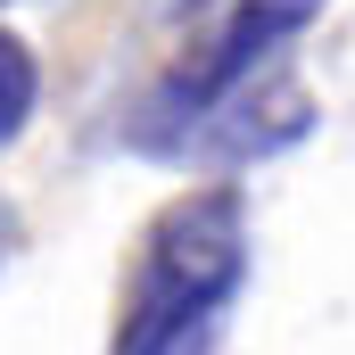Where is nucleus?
<instances>
[{"instance_id": "obj_1", "label": "nucleus", "mask_w": 355, "mask_h": 355, "mask_svg": "<svg viewBox=\"0 0 355 355\" xmlns=\"http://www.w3.org/2000/svg\"><path fill=\"white\" fill-rule=\"evenodd\" d=\"M240 281H248V198L232 182L182 190L141 232L116 355H198L223 306L240 297Z\"/></svg>"}, {"instance_id": "obj_3", "label": "nucleus", "mask_w": 355, "mask_h": 355, "mask_svg": "<svg viewBox=\"0 0 355 355\" xmlns=\"http://www.w3.org/2000/svg\"><path fill=\"white\" fill-rule=\"evenodd\" d=\"M223 107H232V116H223L215 132H190V141H198V149H215L223 166H248V157H272V149H289V141H297V132L314 124V99H306L297 83L232 91ZM182 157H190V149H182Z\"/></svg>"}, {"instance_id": "obj_2", "label": "nucleus", "mask_w": 355, "mask_h": 355, "mask_svg": "<svg viewBox=\"0 0 355 355\" xmlns=\"http://www.w3.org/2000/svg\"><path fill=\"white\" fill-rule=\"evenodd\" d=\"M322 8H331V0H240V8H232V17H223V25L190 50V58H182L174 75L149 91L141 149H182V141H190V132H198V124H207L232 91L248 83V75L265 67L281 42H297Z\"/></svg>"}, {"instance_id": "obj_4", "label": "nucleus", "mask_w": 355, "mask_h": 355, "mask_svg": "<svg viewBox=\"0 0 355 355\" xmlns=\"http://www.w3.org/2000/svg\"><path fill=\"white\" fill-rule=\"evenodd\" d=\"M33 99H42V67H33V50L0 25V149L25 132V116H33Z\"/></svg>"}]
</instances>
